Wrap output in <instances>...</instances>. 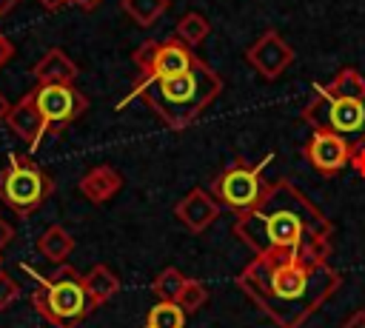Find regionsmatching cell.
Masks as SVG:
<instances>
[{"instance_id": "8", "label": "cell", "mask_w": 365, "mask_h": 328, "mask_svg": "<svg viewBox=\"0 0 365 328\" xmlns=\"http://www.w3.org/2000/svg\"><path fill=\"white\" fill-rule=\"evenodd\" d=\"M34 106L43 120L46 134H63L74 120H80L88 108V97L74 83H43L31 88Z\"/></svg>"}, {"instance_id": "18", "label": "cell", "mask_w": 365, "mask_h": 328, "mask_svg": "<svg viewBox=\"0 0 365 328\" xmlns=\"http://www.w3.org/2000/svg\"><path fill=\"white\" fill-rule=\"evenodd\" d=\"M123 11L143 29L154 26L165 11H168V0H120Z\"/></svg>"}, {"instance_id": "27", "label": "cell", "mask_w": 365, "mask_h": 328, "mask_svg": "<svg viewBox=\"0 0 365 328\" xmlns=\"http://www.w3.org/2000/svg\"><path fill=\"white\" fill-rule=\"evenodd\" d=\"M351 165L365 177V145H359V148H354V157H351Z\"/></svg>"}, {"instance_id": "22", "label": "cell", "mask_w": 365, "mask_h": 328, "mask_svg": "<svg viewBox=\"0 0 365 328\" xmlns=\"http://www.w3.org/2000/svg\"><path fill=\"white\" fill-rule=\"evenodd\" d=\"M185 280H188V277H182L177 268H163V271L154 277V282H151V294H154L160 302H177V297H180Z\"/></svg>"}, {"instance_id": "10", "label": "cell", "mask_w": 365, "mask_h": 328, "mask_svg": "<svg viewBox=\"0 0 365 328\" xmlns=\"http://www.w3.org/2000/svg\"><path fill=\"white\" fill-rule=\"evenodd\" d=\"M302 157L308 160V165L322 174V177H334L339 174L345 165H351L354 157V145L331 131H314L311 140L302 145Z\"/></svg>"}, {"instance_id": "28", "label": "cell", "mask_w": 365, "mask_h": 328, "mask_svg": "<svg viewBox=\"0 0 365 328\" xmlns=\"http://www.w3.org/2000/svg\"><path fill=\"white\" fill-rule=\"evenodd\" d=\"M342 328H365V311H354V314L345 319Z\"/></svg>"}, {"instance_id": "3", "label": "cell", "mask_w": 365, "mask_h": 328, "mask_svg": "<svg viewBox=\"0 0 365 328\" xmlns=\"http://www.w3.org/2000/svg\"><path fill=\"white\" fill-rule=\"evenodd\" d=\"M220 91H222L220 74L202 60H197L188 71L174 77H137L128 97L120 100L117 108H125L128 100L140 97L165 128L182 131L220 97Z\"/></svg>"}, {"instance_id": "16", "label": "cell", "mask_w": 365, "mask_h": 328, "mask_svg": "<svg viewBox=\"0 0 365 328\" xmlns=\"http://www.w3.org/2000/svg\"><path fill=\"white\" fill-rule=\"evenodd\" d=\"M83 285H86V294H88V299H91L94 308H97V305H106V302L120 291L117 274H114L108 265H103V262L91 265V271L83 274Z\"/></svg>"}, {"instance_id": "20", "label": "cell", "mask_w": 365, "mask_h": 328, "mask_svg": "<svg viewBox=\"0 0 365 328\" xmlns=\"http://www.w3.org/2000/svg\"><path fill=\"white\" fill-rule=\"evenodd\" d=\"M174 34L185 43V46H200L208 34H211V23L200 14V11H188V14H182L180 20H177V29H174Z\"/></svg>"}, {"instance_id": "15", "label": "cell", "mask_w": 365, "mask_h": 328, "mask_svg": "<svg viewBox=\"0 0 365 328\" xmlns=\"http://www.w3.org/2000/svg\"><path fill=\"white\" fill-rule=\"evenodd\" d=\"M34 74V83L43 86V83H74V77L80 74L77 71V63L63 51V48H48L31 68Z\"/></svg>"}, {"instance_id": "17", "label": "cell", "mask_w": 365, "mask_h": 328, "mask_svg": "<svg viewBox=\"0 0 365 328\" xmlns=\"http://www.w3.org/2000/svg\"><path fill=\"white\" fill-rule=\"evenodd\" d=\"M37 251H40L48 262L63 265V262L68 260V254L74 251V237H71L63 225H48V228L40 234V240H37Z\"/></svg>"}, {"instance_id": "33", "label": "cell", "mask_w": 365, "mask_h": 328, "mask_svg": "<svg viewBox=\"0 0 365 328\" xmlns=\"http://www.w3.org/2000/svg\"><path fill=\"white\" fill-rule=\"evenodd\" d=\"M0 262H3V257H0Z\"/></svg>"}, {"instance_id": "23", "label": "cell", "mask_w": 365, "mask_h": 328, "mask_svg": "<svg viewBox=\"0 0 365 328\" xmlns=\"http://www.w3.org/2000/svg\"><path fill=\"white\" fill-rule=\"evenodd\" d=\"M205 302H208V288H205L200 280H185V285H182V291H180V297H177V305H180L185 314H194V311H200Z\"/></svg>"}, {"instance_id": "5", "label": "cell", "mask_w": 365, "mask_h": 328, "mask_svg": "<svg viewBox=\"0 0 365 328\" xmlns=\"http://www.w3.org/2000/svg\"><path fill=\"white\" fill-rule=\"evenodd\" d=\"M54 191V180L29 157L9 154V165L0 168V203L17 217H31Z\"/></svg>"}, {"instance_id": "13", "label": "cell", "mask_w": 365, "mask_h": 328, "mask_svg": "<svg viewBox=\"0 0 365 328\" xmlns=\"http://www.w3.org/2000/svg\"><path fill=\"white\" fill-rule=\"evenodd\" d=\"M6 123H9V128H11L31 151L40 148L46 131H43V120H40V111H37V106H34V94H31V91H29L26 97H20V103L11 106Z\"/></svg>"}, {"instance_id": "31", "label": "cell", "mask_w": 365, "mask_h": 328, "mask_svg": "<svg viewBox=\"0 0 365 328\" xmlns=\"http://www.w3.org/2000/svg\"><path fill=\"white\" fill-rule=\"evenodd\" d=\"M9 111H11V103H9V100H6V94L0 91V123H6Z\"/></svg>"}, {"instance_id": "19", "label": "cell", "mask_w": 365, "mask_h": 328, "mask_svg": "<svg viewBox=\"0 0 365 328\" xmlns=\"http://www.w3.org/2000/svg\"><path fill=\"white\" fill-rule=\"evenodd\" d=\"M185 311L177 302H154L145 314L143 328H185Z\"/></svg>"}, {"instance_id": "30", "label": "cell", "mask_w": 365, "mask_h": 328, "mask_svg": "<svg viewBox=\"0 0 365 328\" xmlns=\"http://www.w3.org/2000/svg\"><path fill=\"white\" fill-rule=\"evenodd\" d=\"M77 9H83V11H94V9H100L103 6V0H71Z\"/></svg>"}, {"instance_id": "14", "label": "cell", "mask_w": 365, "mask_h": 328, "mask_svg": "<svg viewBox=\"0 0 365 328\" xmlns=\"http://www.w3.org/2000/svg\"><path fill=\"white\" fill-rule=\"evenodd\" d=\"M80 194L91 203H108L120 188H123V174L111 165H94L80 177Z\"/></svg>"}, {"instance_id": "21", "label": "cell", "mask_w": 365, "mask_h": 328, "mask_svg": "<svg viewBox=\"0 0 365 328\" xmlns=\"http://www.w3.org/2000/svg\"><path fill=\"white\" fill-rule=\"evenodd\" d=\"M325 91L336 94V97H354V100H362L365 97V77L356 71V68H339L334 74V80L325 86Z\"/></svg>"}, {"instance_id": "26", "label": "cell", "mask_w": 365, "mask_h": 328, "mask_svg": "<svg viewBox=\"0 0 365 328\" xmlns=\"http://www.w3.org/2000/svg\"><path fill=\"white\" fill-rule=\"evenodd\" d=\"M11 240H14V228H11V225H9V222L0 217V251H3V248H6Z\"/></svg>"}, {"instance_id": "32", "label": "cell", "mask_w": 365, "mask_h": 328, "mask_svg": "<svg viewBox=\"0 0 365 328\" xmlns=\"http://www.w3.org/2000/svg\"><path fill=\"white\" fill-rule=\"evenodd\" d=\"M14 6H20V0H0V17H3V14H9Z\"/></svg>"}, {"instance_id": "7", "label": "cell", "mask_w": 365, "mask_h": 328, "mask_svg": "<svg viewBox=\"0 0 365 328\" xmlns=\"http://www.w3.org/2000/svg\"><path fill=\"white\" fill-rule=\"evenodd\" d=\"M271 160H274V154H265L259 163L234 160L231 165H225L208 185V191L220 203V208H228L234 214H245V211L257 208L271 188V183L262 180V171Z\"/></svg>"}, {"instance_id": "1", "label": "cell", "mask_w": 365, "mask_h": 328, "mask_svg": "<svg viewBox=\"0 0 365 328\" xmlns=\"http://www.w3.org/2000/svg\"><path fill=\"white\" fill-rule=\"evenodd\" d=\"M237 285L277 328H299L339 291L342 277L325 254L277 251L254 254Z\"/></svg>"}, {"instance_id": "12", "label": "cell", "mask_w": 365, "mask_h": 328, "mask_svg": "<svg viewBox=\"0 0 365 328\" xmlns=\"http://www.w3.org/2000/svg\"><path fill=\"white\" fill-rule=\"evenodd\" d=\"M220 203L211 197V191L205 188H191L174 208L177 220L191 231V234H202L217 217H220Z\"/></svg>"}, {"instance_id": "11", "label": "cell", "mask_w": 365, "mask_h": 328, "mask_svg": "<svg viewBox=\"0 0 365 328\" xmlns=\"http://www.w3.org/2000/svg\"><path fill=\"white\" fill-rule=\"evenodd\" d=\"M245 63L265 80H277L291 63H294V48L282 40L279 31L268 29L262 31L248 48H245Z\"/></svg>"}, {"instance_id": "29", "label": "cell", "mask_w": 365, "mask_h": 328, "mask_svg": "<svg viewBox=\"0 0 365 328\" xmlns=\"http://www.w3.org/2000/svg\"><path fill=\"white\" fill-rule=\"evenodd\" d=\"M37 3H40L46 11H60V9H66L71 0H37Z\"/></svg>"}, {"instance_id": "24", "label": "cell", "mask_w": 365, "mask_h": 328, "mask_svg": "<svg viewBox=\"0 0 365 328\" xmlns=\"http://www.w3.org/2000/svg\"><path fill=\"white\" fill-rule=\"evenodd\" d=\"M17 297H20V282L0 268V311L11 308L17 302Z\"/></svg>"}, {"instance_id": "25", "label": "cell", "mask_w": 365, "mask_h": 328, "mask_svg": "<svg viewBox=\"0 0 365 328\" xmlns=\"http://www.w3.org/2000/svg\"><path fill=\"white\" fill-rule=\"evenodd\" d=\"M11 54H14V46H11V40H9V37L0 31V68H3V66L11 60Z\"/></svg>"}, {"instance_id": "6", "label": "cell", "mask_w": 365, "mask_h": 328, "mask_svg": "<svg viewBox=\"0 0 365 328\" xmlns=\"http://www.w3.org/2000/svg\"><path fill=\"white\" fill-rule=\"evenodd\" d=\"M302 120L314 131H331L345 137L354 148L365 145V97H336L325 91V86H317L311 103L302 108Z\"/></svg>"}, {"instance_id": "9", "label": "cell", "mask_w": 365, "mask_h": 328, "mask_svg": "<svg viewBox=\"0 0 365 328\" xmlns=\"http://www.w3.org/2000/svg\"><path fill=\"white\" fill-rule=\"evenodd\" d=\"M134 66H137V77H174L188 71L200 57L194 54L191 46H185L177 34L168 40H145L134 54H131Z\"/></svg>"}, {"instance_id": "4", "label": "cell", "mask_w": 365, "mask_h": 328, "mask_svg": "<svg viewBox=\"0 0 365 328\" xmlns=\"http://www.w3.org/2000/svg\"><path fill=\"white\" fill-rule=\"evenodd\" d=\"M26 274L37 280V291H31L34 311L54 328H77L91 311V299L83 285V274H77L71 265H57L54 274L43 277L31 265H23Z\"/></svg>"}, {"instance_id": "2", "label": "cell", "mask_w": 365, "mask_h": 328, "mask_svg": "<svg viewBox=\"0 0 365 328\" xmlns=\"http://www.w3.org/2000/svg\"><path fill=\"white\" fill-rule=\"evenodd\" d=\"M234 234L251 254L308 251L328 257L334 225L319 205L282 177L271 183L257 208L237 214Z\"/></svg>"}]
</instances>
